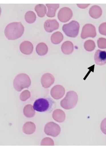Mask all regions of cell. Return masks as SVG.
<instances>
[{"instance_id":"1","label":"cell","mask_w":106,"mask_h":146,"mask_svg":"<svg viewBox=\"0 0 106 146\" xmlns=\"http://www.w3.org/2000/svg\"><path fill=\"white\" fill-rule=\"evenodd\" d=\"M25 32V28L20 22L11 23L6 27L5 35L9 40H15L21 37Z\"/></svg>"},{"instance_id":"2","label":"cell","mask_w":106,"mask_h":146,"mask_svg":"<svg viewBox=\"0 0 106 146\" xmlns=\"http://www.w3.org/2000/svg\"><path fill=\"white\" fill-rule=\"evenodd\" d=\"M55 103L53 100L50 98H39L34 103L33 109L39 112L52 111Z\"/></svg>"},{"instance_id":"3","label":"cell","mask_w":106,"mask_h":146,"mask_svg":"<svg viewBox=\"0 0 106 146\" xmlns=\"http://www.w3.org/2000/svg\"><path fill=\"white\" fill-rule=\"evenodd\" d=\"M31 81L30 77L25 73H20L15 77L13 81V87L17 91L21 92L30 86Z\"/></svg>"},{"instance_id":"4","label":"cell","mask_w":106,"mask_h":146,"mask_svg":"<svg viewBox=\"0 0 106 146\" xmlns=\"http://www.w3.org/2000/svg\"><path fill=\"white\" fill-rule=\"evenodd\" d=\"M78 101V96L77 93L70 91L66 93V96L61 101V107L66 110H70L76 107Z\"/></svg>"},{"instance_id":"5","label":"cell","mask_w":106,"mask_h":146,"mask_svg":"<svg viewBox=\"0 0 106 146\" xmlns=\"http://www.w3.org/2000/svg\"><path fill=\"white\" fill-rule=\"evenodd\" d=\"M80 25L77 21H71L68 24H65L62 27V31L67 36L76 38L78 35Z\"/></svg>"},{"instance_id":"6","label":"cell","mask_w":106,"mask_h":146,"mask_svg":"<svg viewBox=\"0 0 106 146\" xmlns=\"http://www.w3.org/2000/svg\"><path fill=\"white\" fill-rule=\"evenodd\" d=\"M61 128L60 126L54 122H50L45 125L44 132L48 136L54 137H57L60 134Z\"/></svg>"},{"instance_id":"7","label":"cell","mask_w":106,"mask_h":146,"mask_svg":"<svg viewBox=\"0 0 106 146\" xmlns=\"http://www.w3.org/2000/svg\"><path fill=\"white\" fill-rule=\"evenodd\" d=\"M96 35V29L94 25L87 24L85 25L83 27L81 36L82 39H85L88 37L95 38Z\"/></svg>"},{"instance_id":"8","label":"cell","mask_w":106,"mask_h":146,"mask_svg":"<svg viewBox=\"0 0 106 146\" xmlns=\"http://www.w3.org/2000/svg\"><path fill=\"white\" fill-rule=\"evenodd\" d=\"M73 13L71 9L64 7L61 9L58 13V18L60 22L66 23L72 18Z\"/></svg>"},{"instance_id":"9","label":"cell","mask_w":106,"mask_h":146,"mask_svg":"<svg viewBox=\"0 0 106 146\" xmlns=\"http://www.w3.org/2000/svg\"><path fill=\"white\" fill-rule=\"evenodd\" d=\"M64 88L61 85H56L51 90L50 94L53 98L56 100L60 99L65 94Z\"/></svg>"},{"instance_id":"10","label":"cell","mask_w":106,"mask_h":146,"mask_svg":"<svg viewBox=\"0 0 106 146\" xmlns=\"http://www.w3.org/2000/svg\"><path fill=\"white\" fill-rule=\"evenodd\" d=\"M55 82V78L52 74L49 73L43 74L41 78V84L45 88H50Z\"/></svg>"},{"instance_id":"11","label":"cell","mask_w":106,"mask_h":146,"mask_svg":"<svg viewBox=\"0 0 106 146\" xmlns=\"http://www.w3.org/2000/svg\"><path fill=\"white\" fill-rule=\"evenodd\" d=\"M44 28L47 32L51 33L59 28V24L56 19H49L46 20L44 24Z\"/></svg>"},{"instance_id":"12","label":"cell","mask_w":106,"mask_h":146,"mask_svg":"<svg viewBox=\"0 0 106 146\" xmlns=\"http://www.w3.org/2000/svg\"><path fill=\"white\" fill-rule=\"evenodd\" d=\"M95 63L98 65L103 66L106 64V52L98 50L95 52L94 57Z\"/></svg>"},{"instance_id":"13","label":"cell","mask_w":106,"mask_h":146,"mask_svg":"<svg viewBox=\"0 0 106 146\" xmlns=\"http://www.w3.org/2000/svg\"><path fill=\"white\" fill-rule=\"evenodd\" d=\"M33 45L31 42L25 40L21 43L20 46V52L25 55H30L33 50Z\"/></svg>"},{"instance_id":"14","label":"cell","mask_w":106,"mask_h":146,"mask_svg":"<svg viewBox=\"0 0 106 146\" xmlns=\"http://www.w3.org/2000/svg\"><path fill=\"white\" fill-rule=\"evenodd\" d=\"M89 15L93 19L100 18L103 13V11L100 7L98 5L92 6L89 11Z\"/></svg>"},{"instance_id":"15","label":"cell","mask_w":106,"mask_h":146,"mask_svg":"<svg viewBox=\"0 0 106 146\" xmlns=\"http://www.w3.org/2000/svg\"><path fill=\"white\" fill-rule=\"evenodd\" d=\"M53 118L58 122H63L65 121L66 115L62 110L60 109H56L53 112Z\"/></svg>"},{"instance_id":"16","label":"cell","mask_w":106,"mask_h":146,"mask_svg":"<svg viewBox=\"0 0 106 146\" xmlns=\"http://www.w3.org/2000/svg\"><path fill=\"white\" fill-rule=\"evenodd\" d=\"M61 50L64 54H71L74 51V45L73 42L70 41H66L64 42L62 45Z\"/></svg>"},{"instance_id":"17","label":"cell","mask_w":106,"mask_h":146,"mask_svg":"<svg viewBox=\"0 0 106 146\" xmlns=\"http://www.w3.org/2000/svg\"><path fill=\"white\" fill-rule=\"evenodd\" d=\"M23 132L25 134L30 135L33 134L36 130L35 124L32 122H27L23 125Z\"/></svg>"},{"instance_id":"18","label":"cell","mask_w":106,"mask_h":146,"mask_svg":"<svg viewBox=\"0 0 106 146\" xmlns=\"http://www.w3.org/2000/svg\"><path fill=\"white\" fill-rule=\"evenodd\" d=\"M36 51L37 54L40 56H43L48 53V48L46 43L40 42L36 45Z\"/></svg>"},{"instance_id":"19","label":"cell","mask_w":106,"mask_h":146,"mask_svg":"<svg viewBox=\"0 0 106 146\" xmlns=\"http://www.w3.org/2000/svg\"><path fill=\"white\" fill-rule=\"evenodd\" d=\"M63 39V35L60 32H56L53 33L51 36V42L55 45L60 44Z\"/></svg>"},{"instance_id":"20","label":"cell","mask_w":106,"mask_h":146,"mask_svg":"<svg viewBox=\"0 0 106 146\" xmlns=\"http://www.w3.org/2000/svg\"><path fill=\"white\" fill-rule=\"evenodd\" d=\"M46 6L48 8V12L47 13V17H54L55 16L57 10L59 7V4H47Z\"/></svg>"},{"instance_id":"21","label":"cell","mask_w":106,"mask_h":146,"mask_svg":"<svg viewBox=\"0 0 106 146\" xmlns=\"http://www.w3.org/2000/svg\"><path fill=\"white\" fill-rule=\"evenodd\" d=\"M23 113L25 117L28 118L32 117L35 114L33 107L31 104H28L25 106L23 109Z\"/></svg>"},{"instance_id":"22","label":"cell","mask_w":106,"mask_h":146,"mask_svg":"<svg viewBox=\"0 0 106 146\" xmlns=\"http://www.w3.org/2000/svg\"><path fill=\"white\" fill-rule=\"evenodd\" d=\"M34 10L39 17H43L45 16L47 13V8L43 4H38L36 6Z\"/></svg>"},{"instance_id":"23","label":"cell","mask_w":106,"mask_h":146,"mask_svg":"<svg viewBox=\"0 0 106 146\" xmlns=\"http://www.w3.org/2000/svg\"><path fill=\"white\" fill-rule=\"evenodd\" d=\"M25 20L27 23L32 24L36 20V15L33 11H27L25 15Z\"/></svg>"},{"instance_id":"24","label":"cell","mask_w":106,"mask_h":146,"mask_svg":"<svg viewBox=\"0 0 106 146\" xmlns=\"http://www.w3.org/2000/svg\"><path fill=\"white\" fill-rule=\"evenodd\" d=\"M84 47L86 51L89 52H92L95 50L96 44L92 40H88L84 42Z\"/></svg>"},{"instance_id":"25","label":"cell","mask_w":106,"mask_h":146,"mask_svg":"<svg viewBox=\"0 0 106 146\" xmlns=\"http://www.w3.org/2000/svg\"><path fill=\"white\" fill-rule=\"evenodd\" d=\"M30 92L28 90L24 91L20 94V98L22 101H25L30 98Z\"/></svg>"},{"instance_id":"26","label":"cell","mask_w":106,"mask_h":146,"mask_svg":"<svg viewBox=\"0 0 106 146\" xmlns=\"http://www.w3.org/2000/svg\"><path fill=\"white\" fill-rule=\"evenodd\" d=\"M54 141L49 137L44 138L41 141V146H54Z\"/></svg>"},{"instance_id":"27","label":"cell","mask_w":106,"mask_h":146,"mask_svg":"<svg viewBox=\"0 0 106 146\" xmlns=\"http://www.w3.org/2000/svg\"><path fill=\"white\" fill-rule=\"evenodd\" d=\"M97 45L99 49H106V38H100L97 40Z\"/></svg>"},{"instance_id":"28","label":"cell","mask_w":106,"mask_h":146,"mask_svg":"<svg viewBox=\"0 0 106 146\" xmlns=\"http://www.w3.org/2000/svg\"><path fill=\"white\" fill-rule=\"evenodd\" d=\"M99 31L100 34L106 36V23H102L99 26Z\"/></svg>"},{"instance_id":"29","label":"cell","mask_w":106,"mask_h":146,"mask_svg":"<svg viewBox=\"0 0 106 146\" xmlns=\"http://www.w3.org/2000/svg\"><path fill=\"white\" fill-rule=\"evenodd\" d=\"M101 129L102 132L106 135V118L104 119L101 122Z\"/></svg>"},{"instance_id":"30","label":"cell","mask_w":106,"mask_h":146,"mask_svg":"<svg viewBox=\"0 0 106 146\" xmlns=\"http://www.w3.org/2000/svg\"><path fill=\"white\" fill-rule=\"evenodd\" d=\"M77 5L80 8L85 9L88 7L90 4H77Z\"/></svg>"}]
</instances>
